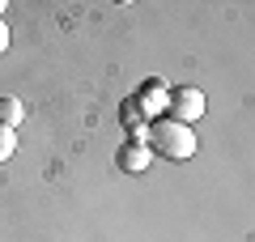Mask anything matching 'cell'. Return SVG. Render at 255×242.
Here are the masks:
<instances>
[{"label": "cell", "mask_w": 255, "mask_h": 242, "mask_svg": "<svg viewBox=\"0 0 255 242\" xmlns=\"http://www.w3.org/2000/svg\"><path fill=\"white\" fill-rule=\"evenodd\" d=\"M149 149H153V157L162 153L166 161H187L196 153V132L187 123H179V119L162 115L149 123Z\"/></svg>", "instance_id": "cell-1"}, {"label": "cell", "mask_w": 255, "mask_h": 242, "mask_svg": "<svg viewBox=\"0 0 255 242\" xmlns=\"http://www.w3.org/2000/svg\"><path fill=\"white\" fill-rule=\"evenodd\" d=\"M132 98H136V107L145 111V119L153 123V119H162V111H170V85H166L162 77H149Z\"/></svg>", "instance_id": "cell-2"}, {"label": "cell", "mask_w": 255, "mask_h": 242, "mask_svg": "<svg viewBox=\"0 0 255 242\" xmlns=\"http://www.w3.org/2000/svg\"><path fill=\"white\" fill-rule=\"evenodd\" d=\"M204 115V94L196 90V85H179V90H170V119H179V123H200Z\"/></svg>", "instance_id": "cell-3"}, {"label": "cell", "mask_w": 255, "mask_h": 242, "mask_svg": "<svg viewBox=\"0 0 255 242\" xmlns=\"http://www.w3.org/2000/svg\"><path fill=\"white\" fill-rule=\"evenodd\" d=\"M115 166L124 174H145L149 166H153V149H149V144H136V140H124L119 153H115Z\"/></svg>", "instance_id": "cell-4"}, {"label": "cell", "mask_w": 255, "mask_h": 242, "mask_svg": "<svg viewBox=\"0 0 255 242\" xmlns=\"http://www.w3.org/2000/svg\"><path fill=\"white\" fill-rule=\"evenodd\" d=\"M119 123L132 132V140H136V144H149V119H145V111L136 107V98L119 102Z\"/></svg>", "instance_id": "cell-5"}, {"label": "cell", "mask_w": 255, "mask_h": 242, "mask_svg": "<svg viewBox=\"0 0 255 242\" xmlns=\"http://www.w3.org/2000/svg\"><path fill=\"white\" fill-rule=\"evenodd\" d=\"M21 119H26V111H21V102L13 98V94H4V98H0V123L17 132V127H21Z\"/></svg>", "instance_id": "cell-6"}, {"label": "cell", "mask_w": 255, "mask_h": 242, "mask_svg": "<svg viewBox=\"0 0 255 242\" xmlns=\"http://www.w3.org/2000/svg\"><path fill=\"white\" fill-rule=\"evenodd\" d=\"M13 153H17V132L0 123V161H9Z\"/></svg>", "instance_id": "cell-7"}, {"label": "cell", "mask_w": 255, "mask_h": 242, "mask_svg": "<svg viewBox=\"0 0 255 242\" xmlns=\"http://www.w3.org/2000/svg\"><path fill=\"white\" fill-rule=\"evenodd\" d=\"M9 51V26H4V17H0V55Z\"/></svg>", "instance_id": "cell-8"}]
</instances>
